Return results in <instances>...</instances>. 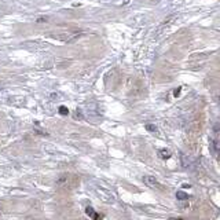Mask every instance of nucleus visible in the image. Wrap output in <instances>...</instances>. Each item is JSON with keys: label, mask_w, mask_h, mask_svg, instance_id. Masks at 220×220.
<instances>
[{"label": "nucleus", "mask_w": 220, "mask_h": 220, "mask_svg": "<svg viewBox=\"0 0 220 220\" xmlns=\"http://www.w3.org/2000/svg\"><path fill=\"white\" fill-rule=\"evenodd\" d=\"M143 182H146L149 186H151V187H155V186H158V187H161V186L158 185V182H157V179L154 178V176H143Z\"/></svg>", "instance_id": "nucleus-1"}, {"label": "nucleus", "mask_w": 220, "mask_h": 220, "mask_svg": "<svg viewBox=\"0 0 220 220\" xmlns=\"http://www.w3.org/2000/svg\"><path fill=\"white\" fill-rule=\"evenodd\" d=\"M158 155L161 157L162 160H167V158H169V157H171V151H169V150H167V149H161L158 151Z\"/></svg>", "instance_id": "nucleus-2"}, {"label": "nucleus", "mask_w": 220, "mask_h": 220, "mask_svg": "<svg viewBox=\"0 0 220 220\" xmlns=\"http://www.w3.org/2000/svg\"><path fill=\"white\" fill-rule=\"evenodd\" d=\"M176 198H178L179 201H186V200H188V194H186L183 191H178V193H176Z\"/></svg>", "instance_id": "nucleus-3"}, {"label": "nucleus", "mask_w": 220, "mask_h": 220, "mask_svg": "<svg viewBox=\"0 0 220 220\" xmlns=\"http://www.w3.org/2000/svg\"><path fill=\"white\" fill-rule=\"evenodd\" d=\"M85 213H87L90 217H94V219H98V217H99L96 213H95V210L92 209V208H91V206H88L87 209H85Z\"/></svg>", "instance_id": "nucleus-4"}, {"label": "nucleus", "mask_w": 220, "mask_h": 220, "mask_svg": "<svg viewBox=\"0 0 220 220\" xmlns=\"http://www.w3.org/2000/svg\"><path fill=\"white\" fill-rule=\"evenodd\" d=\"M145 128L149 131V132H157V127H155L154 124H146Z\"/></svg>", "instance_id": "nucleus-5"}, {"label": "nucleus", "mask_w": 220, "mask_h": 220, "mask_svg": "<svg viewBox=\"0 0 220 220\" xmlns=\"http://www.w3.org/2000/svg\"><path fill=\"white\" fill-rule=\"evenodd\" d=\"M59 113L62 114V116H68L69 114V110L66 106H59Z\"/></svg>", "instance_id": "nucleus-6"}, {"label": "nucleus", "mask_w": 220, "mask_h": 220, "mask_svg": "<svg viewBox=\"0 0 220 220\" xmlns=\"http://www.w3.org/2000/svg\"><path fill=\"white\" fill-rule=\"evenodd\" d=\"M212 147L215 149L216 154H219V142H217V140H212Z\"/></svg>", "instance_id": "nucleus-7"}, {"label": "nucleus", "mask_w": 220, "mask_h": 220, "mask_svg": "<svg viewBox=\"0 0 220 220\" xmlns=\"http://www.w3.org/2000/svg\"><path fill=\"white\" fill-rule=\"evenodd\" d=\"M179 95H180V88H176L173 91V96H179Z\"/></svg>", "instance_id": "nucleus-8"}, {"label": "nucleus", "mask_w": 220, "mask_h": 220, "mask_svg": "<svg viewBox=\"0 0 220 220\" xmlns=\"http://www.w3.org/2000/svg\"><path fill=\"white\" fill-rule=\"evenodd\" d=\"M45 21H47V18H39L37 22H45Z\"/></svg>", "instance_id": "nucleus-9"}, {"label": "nucleus", "mask_w": 220, "mask_h": 220, "mask_svg": "<svg viewBox=\"0 0 220 220\" xmlns=\"http://www.w3.org/2000/svg\"><path fill=\"white\" fill-rule=\"evenodd\" d=\"M76 118H83V116H81L80 113H77V114H76Z\"/></svg>", "instance_id": "nucleus-10"}, {"label": "nucleus", "mask_w": 220, "mask_h": 220, "mask_svg": "<svg viewBox=\"0 0 220 220\" xmlns=\"http://www.w3.org/2000/svg\"><path fill=\"white\" fill-rule=\"evenodd\" d=\"M183 188H190V185H183Z\"/></svg>", "instance_id": "nucleus-11"}]
</instances>
